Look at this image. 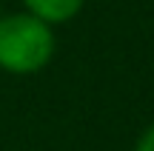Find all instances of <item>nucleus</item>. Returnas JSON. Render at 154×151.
I'll return each instance as SVG.
<instances>
[{
  "label": "nucleus",
  "instance_id": "nucleus-2",
  "mask_svg": "<svg viewBox=\"0 0 154 151\" xmlns=\"http://www.w3.org/2000/svg\"><path fill=\"white\" fill-rule=\"evenodd\" d=\"M86 0H23L29 14H34L37 20L57 26V23H69L80 14Z\"/></svg>",
  "mask_w": 154,
  "mask_h": 151
},
{
  "label": "nucleus",
  "instance_id": "nucleus-4",
  "mask_svg": "<svg viewBox=\"0 0 154 151\" xmlns=\"http://www.w3.org/2000/svg\"><path fill=\"white\" fill-rule=\"evenodd\" d=\"M0 17H3V14H0Z\"/></svg>",
  "mask_w": 154,
  "mask_h": 151
},
{
  "label": "nucleus",
  "instance_id": "nucleus-3",
  "mask_svg": "<svg viewBox=\"0 0 154 151\" xmlns=\"http://www.w3.org/2000/svg\"><path fill=\"white\" fill-rule=\"evenodd\" d=\"M134 151H154V125H149V128L140 134L137 146H134Z\"/></svg>",
  "mask_w": 154,
  "mask_h": 151
},
{
  "label": "nucleus",
  "instance_id": "nucleus-1",
  "mask_svg": "<svg viewBox=\"0 0 154 151\" xmlns=\"http://www.w3.org/2000/svg\"><path fill=\"white\" fill-rule=\"evenodd\" d=\"M57 40L49 23L29 11L0 17V68L9 74H34L54 57Z\"/></svg>",
  "mask_w": 154,
  "mask_h": 151
}]
</instances>
